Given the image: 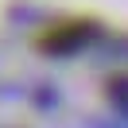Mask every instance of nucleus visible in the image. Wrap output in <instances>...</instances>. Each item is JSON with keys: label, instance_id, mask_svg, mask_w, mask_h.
<instances>
[{"label": "nucleus", "instance_id": "obj_1", "mask_svg": "<svg viewBox=\"0 0 128 128\" xmlns=\"http://www.w3.org/2000/svg\"><path fill=\"white\" fill-rule=\"evenodd\" d=\"M116 93V101H120V109H128V86H120V89H112Z\"/></svg>", "mask_w": 128, "mask_h": 128}]
</instances>
